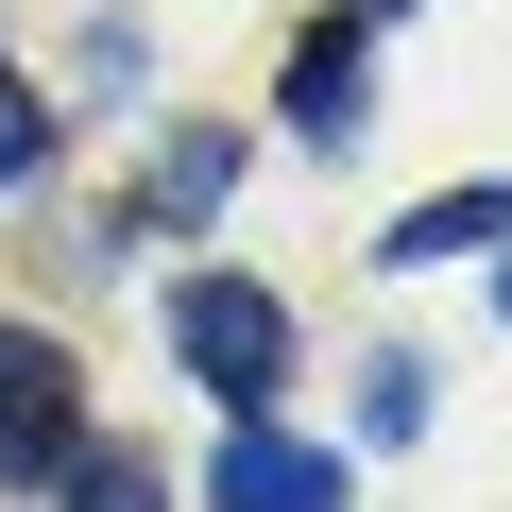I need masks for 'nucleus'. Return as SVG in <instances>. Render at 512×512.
Returning <instances> with one entry per match:
<instances>
[{
	"label": "nucleus",
	"mask_w": 512,
	"mask_h": 512,
	"mask_svg": "<svg viewBox=\"0 0 512 512\" xmlns=\"http://www.w3.org/2000/svg\"><path fill=\"white\" fill-rule=\"evenodd\" d=\"M171 359H188L222 410H274V376H291V308L256 291V274H171Z\"/></svg>",
	"instance_id": "obj_1"
},
{
	"label": "nucleus",
	"mask_w": 512,
	"mask_h": 512,
	"mask_svg": "<svg viewBox=\"0 0 512 512\" xmlns=\"http://www.w3.org/2000/svg\"><path fill=\"white\" fill-rule=\"evenodd\" d=\"M69 444H86V393H69V342H35V325H18V342H0V495H18V478H52Z\"/></svg>",
	"instance_id": "obj_2"
},
{
	"label": "nucleus",
	"mask_w": 512,
	"mask_h": 512,
	"mask_svg": "<svg viewBox=\"0 0 512 512\" xmlns=\"http://www.w3.org/2000/svg\"><path fill=\"white\" fill-rule=\"evenodd\" d=\"M205 512H342V461H325V444H291V427H256V410H239V444L205 461Z\"/></svg>",
	"instance_id": "obj_3"
},
{
	"label": "nucleus",
	"mask_w": 512,
	"mask_h": 512,
	"mask_svg": "<svg viewBox=\"0 0 512 512\" xmlns=\"http://www.w3.org/2000/svg\"><path fill=\"white\" fill-rule=\"evenodd\" d=\"M291 137H308V154H342V137H359V18L291 35Z\"/></svg>",
	"instance_id": "obj_4"
},
{
	"label": "nucleus",
	"mask_w": 512,
	"mask_h": 512,
	"mask_svg": "<svg viewBox=\"0 0 512 512\" xmlns=\"http://www.w3.org/2000/svg\"><path fill=\"white\" fill-rule=\"evenodd\" d=\"M478 239H512V188H427L376 256H393V274H444V256H478Z\"/></svg>",
	"instance_id": "obj_5"
},
{
	"label": "nucleus",
	"mask_w": 512,
	"mask_h": 512,
	"mask_svg": "<svg viewBox=\"0 0 512 512\" xmlns=\"http://www.w3.org/2000/svg\"><path fill=\"white\" fill-rule=\"evenodd\" d=\"M35 154H52V103H35V86H18V69H0V188H18V171H35Z\"/></svg>",
	"instance_id": "obj_6"
},
{
	"label": "nucleus",
	"mask_w": 512,
	"mask_h": 512,
	"mask_svg": "<svg viewBox=\"0 0 512 512\" xmlns=\"http://www.w3.org/2000/svg\"><path fill=\"white\" fill-rule=\"evenodd\" d=\"M69 512H171V495H154V461H86V478H69Z\"/></svg>",
	"instance_id": "obj_7"
},
{
	"label": "nucleus",
	"mask_w": 512,
	"mask_h": 512,
	"mask_svg": "<svg viewBox=\"0 0 512 512\" xmlns=\"http://www.w3.org/2000/svg\"><path fill=\"white\" fill-rule=\"evenodd\" d=\"M359 18H410V0H359Z\"/></svg>",
	"instance_id": "obj_8"
},
{
	"label": "nucleus",
	"mask_w": 512,
	"mask_h": 512,
	"mask_svg": "<svg viewBox=\"0 0 512 512\" xmlns=\"http://www.w3.org/2000/svg\"><path fill=\"white\" fill-rule=\"evenodd\" d=\"M495 308H512V274H495Z\"/></svg>",
	"instance_id": "obj_9"
}]
</instances>
